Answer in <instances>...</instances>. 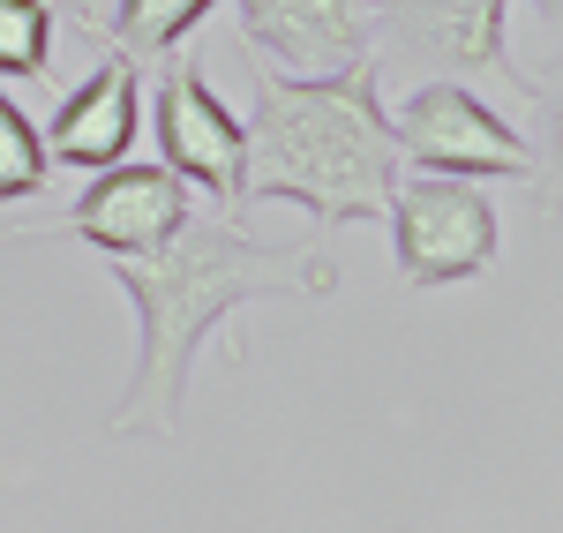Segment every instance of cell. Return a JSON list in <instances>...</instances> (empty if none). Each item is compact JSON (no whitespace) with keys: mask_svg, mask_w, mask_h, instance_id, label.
<instances>
[{"mask_svg":"<svg viewBox=\"0 0 563 533\" xmlns=\"http://www.w3.org/2000/svg\"><path fill=\"white\" fill-rule=\"evenodd\" d=\"M53 53V8L45 0H0V76H38Z\"/></svg>","mask_w":563,"mask_h":533,"instance_id":"12","label":"cell"},{"mask_svg":"<svg viewBox=\"0 0 563 533\" xmlns=\"http://www.w3.org/2000/svg\"><path fill=\"white\" fill-rule=\"evenodd\" d=\"M38 143L53 166H90V174L129 158V143H135V60L129 53H106L90 68V84L60 98V113H53V129Z\"/></svg>","mask_w":563,"mask_h":533,"instance_id":"9","label":"cell"},{"mask_svg":"<svg viewBox=\"0 0 563 533\" xmlns=\"http://www.w3.org/2000/svg\"><path fill=\"white\" fill-rule=\"evenodd\" d=\"M151 121H158V151H166V174H180L188 188L218 196L225 211H249V143H241V121L218 106V90L203 84L196 60L166 53V76H158V98H151Z\"/></svg>","mask_w":563,"mask_h":533,"instance_id":"6","label":"cell"},{"mask_svg":"<svg viewBox=\"0 0 563 533\" xmlns=\"http://www.w3.org/2000/svg\"><path fill=\"white\" fill-rule=\"evenodd\" d=\"M511 0H368V31H384L390 60H413L429 76H496L519 98H533V76L511 68V38H504Z\"/></svg>","mask_w":563,"mask_h":533,"instance_id":"5","label":"cell"},{"mask_svg":"<svg viewBox=\"0 0 563 533\" xmlns=\"http://www.w3.org/2000/svg\"><path fill=\"white\" fill-rule=\"evenodd\" d=\"M233 8L249 45L286 76H339L376 38L361 0H233Z\"/></svg>","mask_w":563,"mask_h":533,"instance_id":"8","label":"cell"},{"mask_svg":"<svg viewBox=\"0 0 563 533\" xmlns=\"http://www.w3.org/2000/svg\"><path fill=\"white\" fill-rule=\"evenodd\" d=\"M68 8H84V31L98 23V15H106V0H68Z\"/></svg>","mask_w":563,"mask_h":533,"instance_id":"13","label":"cell"},{"mask_svg":"<svg viewBox=\"0 0 563 533\" xmlns=\"http://www.w3.org/2000/svg\"><path fill=\"white\" fill-rule=\"evenodd\" d=\"M249 143V203H301L316 225H368L398 188V129L384 113V60L361 53L339 76L263 68L256 106L241 121Z\"/></svg>","mask_w":563,"mask_h":533,"instance_id":"2","label":"cell"},{"mask_svg":"<svg viewBox=\"0 0 563 533\" xmlns=\"http://www.w3.org/2000/svg\"><path fill=\"white\" fill-rule=\"evenodd\" d=\"M211 8L218 0H106V15L90 23V38H113V53H129L135 68H143V60L180 53V38H188Z\"/></svg>","mask_w":563,"mask_h":533,"instance_id":"10","label":"cell"},{"mask_svg":"<svg viewBox=\"0 0 563 533\" xmlns=\"http://www.w3.org/2000/svg\"><path fill=\"white\" fill-rule=\"evenodd\" d=\"M45 143L38 129H31V113L0 90V203H23V196H38L45 188Z\"/></svg>","mask_w":563,"mask_h":533,"instance_id":"11","label":"cell"},{"mask_svg":"<svg viewBox=\"0 0 563 533\" xmlns=\"http://www.w3.org/2000/svg\"><path fill=\"white\" fill-rule=\"evenodd\" d=\"M180 219H188V180L166 174V166H129V158H113V166H98V180L68 203V219H53L45 233H68V241H84L98 256H143V248H158Z\"/></svg>","mask_w":563,"mask_h":533,"instance_id":"7","label":"cell"},{"mask_svg":"<svg viewBox=\"0 0 563 533\" xmlns=\"http://www.w3.org/2000/svg\"><path fill=\"white\" fill-rule=\"evenodd\" d=\"M398 158H413L421 174H459V180H511L533 174V143H526L488 98H474V84L429 76L398 106Z\"/></svg>","mask_w":563,"mask_h":533,"instance_id":"4","label":"cell"},{"mask_svg":"<svg viewBox=\"0 0 563 533\" xmlns=\"http://www.w3.org/2000/svg\"><path fill=\"white\" fill-rule=\"evenodd\" d=\"M121 293L135 301V376L121 406L106 413V436H151L174 444L180 436V406H188V368L196 346L218 323L249 301H331L339 293V264L316 241H263L249 233V211H188V219L143 248V256H106Z\"/></svg>","mask_w":563,"mask_h":533,"instance_id":"1","label":"cell"},{"mask_svg":"<svg viewBox=\"0 0 563 533\" xmlns=\"http://www.w3.org/2000/svg\"><path fill=\"white\" fill-rule=\"evenodd\" d=\"M390 248H398V278L413 286H459V278H481L504 248V225H496V203L481 196V180L459 174H413L390 188Z\"/></svg>","mask_w":563,"mask_h":533,"instance_id":"3","label":"cell"}]
</instances>
